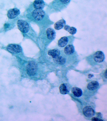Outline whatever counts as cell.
<instances>
[{
  "label": "cell",
  "mask_w": 107,
  "mask_h": 121,
  "mask_svg": "<svg viewBox=\"0 0 107 121\" xmlns=\"http://www.w3.org/2000/svg\"><path fill=\"white\" fill-rule=\"evenodd\" d=\"M7 49L10 52L13 53H18L22 51L20 46L16 44H10L7 46Z\"/></svg>",
  "instance_id": "cell-4"
},
{
  "label": "cell",
  "mask_w": 107,
  "mask_h": 121,
  "mask_svg": "<svg viewBox=\"0 0 107 121\" xmlns=\"http://www.w3.org/2000/svg\"><path fill=\"white\" fill-rule=\"evenodd\" d=\"M64 30L68 31L69 34L73 35L75 34L77 30L75 27H70L68 25H65L64 27Z\"/></svg>",
  "instance_id": "cell-18"
},
{
  "label": "cell",
  "mask_w": 107,
  "mask_h": 121,
  "mask_svg": "<svg viewBox=\"0 0 107 121\" xmlns=\"http://www.w3.org/2000/svg\"><path fill=\"white\" fill-rule=\"evenodd\" d=\"M83 112L84 116L87 118H91L95 114L94 110L91 107L86 106L83 108Z\"/></svg>",
  "instance_id": "cell-5"
},
{
  "label": "cell",
  "mask_w": 107,
  "mask_h": 121,
  "mask_svg": "<svg viewBox=\"0 0 107 121\" xmlns=\"http://www.w3.org/2000/svg\"><path fill=\"white\" fill-rule=\"evenodd\" d=\"M20 11L17 9H13L9 10L7 13V16L9 18H14L20 14Z\"/></svg>",
  "instance_id": "cell-7"
},
{
  "label": "cell",
  "mask_w": 107,
  "mask_h": 121,
  "mask_svg": "<svg viewBox=\"0 0 107 121\" xmlns=\"http://www.w3.org/2000/svg\"><path fill=\"white\" fill-rule=\"evenodd\" d=\"M65 24V22L64 20L62 19L58 21L55 24L54 27L56 30H59L62 29Z\"/></svg>",
  "instance_id": "cell-12"
},
{
  "label": "cell",
  "mask_w": 107,
  "mask_h": 121,
  "mask_svg": "<svg viewBox=\"0 0 107 121\" xmlns=\"http://www.w3.org/2000/svg\"><path fill=\"white\" fill-rule=\"evenodd\" d=\"M37 65L36 62L31 61L28 63L27 67V73L30 76H33L36 73L37 70Z\"/></svg>",
  "instance_id": "cell-1"
},
{
  "label": "cell",
  "mask_w": 107,
  "mask_h": 121,
  "mask_svg": "<svg viewBox=\"0 0 107 121\" xmlns=\"http://www.w3.org/2000/svg\"><path fill=\"white\" fill-rule=\"evenodd\" d=\"M92 121H103V120H101L99 118H97V117H93L91 119Z\"/></svg>",
  "instance_id": "cell-20"
},
{
  "label": "cell",
  "mask_w": 107,
  "mask_h": 121,
  "mask_svg": "<svg viewBox=\"0 0 107 121\" xmlns=\"http://www.w3.org/2000/svg\"><path fill=\"white\" fill-rule=\"evenodd\" d=\"M63 4H67L70 2V0H60Z\"/></svg>",
  "instance_id": "cell-19"
},
{
  "label": "cell",
  "mask_w": 107,
  "mask_h": 121,
  "mask_svg": "<svg viewBox=\"0 0 107 121\" xmlns=\"http://www.w3.org/2000/svg\"><path fill=\"white\" fill-rule=\"evenodd\" d=\"M49 55L51 56L53 58H55L58 56H59L60 52L58 49H54L49 50L48 52Z\"/></svg>",
  "instance_id": "cell-16"
},
{
  "label": "cell",
  "mask_w": 107,
  "mask_h": 121,
  "mask_svg": "<svg viewBox=\"0 0 107 121\" xmlns=\"http://www.w3.org/2000/svg\"><path fill=\"white\" fill-rule=\"evenodd\" d=\"M64 51L66 55H72L74 52V46L72 45H67L65 47Z\"/></svg>",
  "instance_id": "cell-14"
},
{
  "label": "cell",
  "mask_w": 107,
  "mask_h": 121,
  "mask_svg": "<svg viewBox=\"0 0 107 121\" xmlns=\"http://www.w3.org/2000/svg\"><path fill=\"white\" fill-rule=\"evenodd\" d=\"M72 92L74 96L76 97H79L82 95V91L79 88L74 87L72 88Z\"/></svg>",
  "instance_id": "cell-13"
},
{
  "label": "cell",
  "mask_w": 107,
  "mask_h": 121,
  "mask_svg": "<svg viewBox=\"0 0 107 121\" xmlns=\"http://www.w3.org/2000/svg\"><path fill=\"white\" fill-rule=\"evenodd\" d=\"M48 38L51 40L54 39L56 37V33L53 29L51 28H48L46 31Z\"/></svg>",
  "instance_id": "cell-10"
},
{
  "label": "cell",
  "mask_w": 107,
  "mask_h": 121,
  "mask_svg": "<svg viewBox=\"0 0 107 121\" xmlns=\"http://www.w3.org/2000/svg\"><path fill=\"white\" fill-rule=\"evenodd\" d=\"M68 40V39L67 37H63L58 41V45L59 47H64L67 44Z\"/></svg>",
  "instance_id": "cell-15"
},
{
  "label": "cell",
  "mask_w": 107,
  "mask_h": 121,
  "mask_svg": "<svg viewBox=\"0 0 107 121\" xmlns=\"http://www.w3.org/2000/svg\"><path fill=\"white\" fill-rule=\"evenodd\" d=\"M53 60L55 63L58 64L63 65L65 63L66 59L64 57L61 56H59L55 58H53Z\"/></svg>",
  "instance_id": "cell-17"
},
{
  "label": "cell",
  "mask_w": 107,
  "mask_h": 121,
  "mask_svg": "<svg viewBox=\"0 0 107 121\" xmlns=\"http://www.w3.org/2000/svg\"><path fill=\"white\" fill-rule=\"evenodd\" d=\"M17 25L18 29L22 33H27L28 32L29 26L27 22L22 20H18Z\"/></svg>",
  "instance_id": "cell-2"
},
{
  "label": "cell",
  "mask_w": 107,
  "mask_h": 121,
  "mask_svg": "<svg viewBox=\"0 0 107 121\" xmlns=\"http://www.w3.org/2000/svg\"><path fill=\"white\" fill-rule=\"evenodd\" d=\"M104 75L105 77H106V78H107V70L106 69V71H105V73H104Z\"/></svg>",
  "instance_id": "cell-22"
},
{
  "label": "cell",
  "mask_w": 107,
  "mask_h": 121,
  "mask_svg": "<svg viewBox=\"0 0 107 121\" xmlns=\"http://www.w3.org/2000/svg\"><path fill=\"white\" fill-rule=\"evenodd\" d=\"M93 76V75L92 74H89L88 75V78H91Z\"/></svg>",
  "instance_id": "cell-21"
},
{
  "label": "cell",
  "mask_w": 107,
  "mask_h": 121,
  "mask_svg": "<svg viewBox=\"0 0 107 121\" xmlns=\"http://www.w3.org/2000/svg\"><path fill=\"white\" fill-rule=\"evenodd\" d=\"M99 86V84L97 81H93L90 82L87 85V88L90 91H94Z\"/></svg>",
  "instance_id": "cell-9"
},
{
  "label": "cell",
  "mask_w": 107,
  "mask_h": 121,
  "mask_svg": "<svg viewBox=\"0 0 107 121\" xmlns=\"http://www.w3.org/2000/svg\"><path fill=\"white\" fill-rule=\"evenodd\" d=\"M33 5L36 9H42L44 7L45 3L43 0H35Z\"/></svg>",
  "instance_id": "cell-8"
},
{
  "label": "cell",
  "mask_w": 107,
  "mask_h": 121,
  "mask_svg": "<svg viewBox=\"0 0 107 121\" xmlns=\"http://www.w3.org/2000/svg\"><path fill=\"white\" fill-rule=\"evenodd\" d=\"M32 17L36 21L42 20L44 18L45 15L44 11L42 9H36L33 11Z\"/></svg>",
  "instance_id": "cell-3"
},
{
  "label": "cell",
  "mask_w": 107,
  "mask_h": 121,
  "mask_svg": "<svg viewBox=\"0 0 107 121\" xmlns=\"http://www.w3.org/2000/svg\"><path fill=\"white\" fill-rule=\"evenodd\" d=\"M105 57L103 53L101 51L96 52L94 55V59L97 62H101L104 60Z\"/></svg>",
  "instance_id": "cell-6"
},
{
  "label": "cell",
  "mask_w": 107,
  "mask_h": 121,
  "mask_svg": "<svg viewBox=\"0 0 107 121\" xmlns=\"http://www.w3.org/2000/svg\"><path fill=\"white\" fill-rule=\"evenodd\" d=\"M59 89L60 92L62 94H66L69 92V86L66 84H61L60 86Z\"/></svg>",
  "instance_id": "cell-11"
}]
</instances>
